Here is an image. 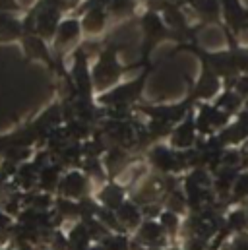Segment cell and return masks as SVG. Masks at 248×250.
Returning <instances> with one entry per match:
<instances>
[{"label":"cell","instance_id":"5b68a950","mask_svg":"<svg viewBox=\"0 0 248 250\" xmlns=\"http://www.w3.org/2000/svg\"><path fill=\"white\" fill-rule=\"evenodd\" d=\"M117 219H119V223H123V227H130V229L138 227L140 219H142V209L132 200L124 202L123 206L117 209Z\"/></svg>","mask_w":248,"mask_h":250},{"label":"cell","instance_id":"52a82bcc","mask_svg":"<svg viewBox=\"0 0 248 250\" xmlns=\"http://www.w3.org/2000/svg\"><path fill=\"white\" fill-rule=\"evenodd\" d=\"M161 227L165 229V233H175L179 227V217L175 211H163L161 213Z\"/></svg>","mask_w":248,"mask_h":250},{"label":"cell","instance_id":"8fae6325","mask_svg":"<svg viewBox=\"0 0 248 250\" xmlns=\"http://www.w3.org/2000/svg\"><path fill=\"white\" fill-rule=\"evenodd\" d=\"M247 215H248V211H247Z\"/></svg>","mask_w":248,"mask_h":250},{"label":"cell","instance_id":"30bf717a","mask_svg":"<svg viewBox=\"0 0 248 250\" xmlns=\"http://www.w3.org/2000/svg\"><path fill=\"white\" fill-rule=\"evenodd\" d=\"M41 250H57V249H41Z\"/></svg>","mask_w":248,"mask_h":250},{"label":"cell","instance_id":"ba28073f","mask_svg":"<svg viewBox=\"0 0 248 250\" xmlns=\"http://www.w3.org/2000/svg\"><path fill=\"white\" fill-rule=\"evenodd\" d=\"M103 249L105 250H126V239L124 237H105L103 241Z\"/></svg>","mask_w":248,"mask_h":250},{"label":"cell","instance_id":"3957f363","mask_svg":"<svg viewBox=\"0 0 248 250\" xmlns=\"http://www.w3.org/2000/svg\"><path fill=\"white\" fill-rule=\"evenodd\" d=\"M78 18H80V23H82L83 39L101 37V35L107 33V29L113 25V21H111L107 10H87V12L80 14Z\"/></svg>","mask_w":248,"mask_h":250},{"label":"cell","instance_id":"6da1fadb","mask_svg":"<svg viewBox=\"0 0 248 250\" xmlns=\"http://www.w3.org/2000/svg\"><path fill=\"white\" fill-rule=\"evenodd\" d=\"M134 66H124L119 59V45H107L95 61H91V83H93V93H105L119 85L123 82V74L128 70L136 68Z\"/></svg>","mask_w":248,"mask_h":250},{"label":"cell","instance_id":"9c48e42d","mask_svg":"<svg viewBox=\"0 0 248 250\" xmlns=\"http://www.w3.org/2000/svg\"><path fill=\"white\" fill-rule=\"evenodd\" d=\"M225 250H248V237L239 235L237 239H233V243L229 247H225Z\"/></svg>","mask_w":248,"mask_h":250},{"label":"cell","instance_id":"7a4b0ae2","mask_svg":"<svg viewBox=\"0 0 248 250\" xmlns=\"http://www.w3.org/2000/svg\"><path fill=\"white\" fill-rule=\"evenodd\" d=\"M219 4L227 37L239 41L245 33H248V8L243 4V0H219Z\"/></svg>","mask_w":248,"mask_h":250},{"label":"cell","instance_id":"8992f818","mask_svg":"<svg viewBox=\"0 0 248 250\" xmlns=\"http://www.w3.org/2000/svg\"><path fill=\"white\" fill-rule=\"evenodd\" d=\"M0 12L2 14H14V16H23L25 8L20 0H0Z\"/></svg>","mask_w":248,"mask_h":250},{"label":"cell","instance_id":"277c9868","mask_svg":"<svg viewBox=\"0 0 248 250\" xmlns=\"http://www.w3.org/2000/svg\"><path fill=\"white\" fill-rule=\"evenodd\" d=\"M165 239V229L161 227V223H155V221H145L142 223L140 231H138V241L142 245H147V247H157L161 245Z\"/></svg>","mask_w":248,"mask_h":250}]
</instances>
